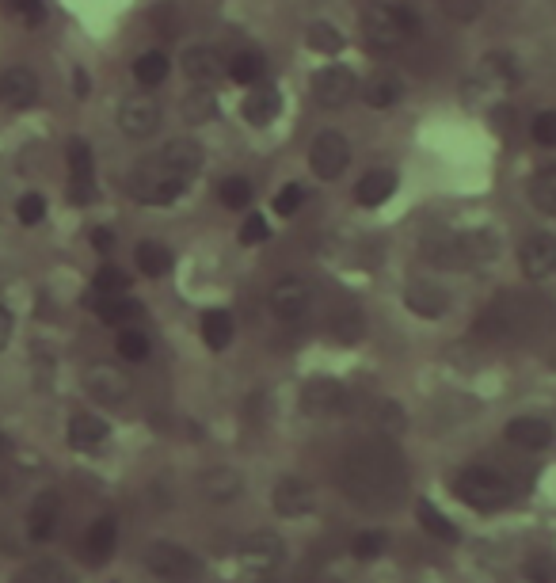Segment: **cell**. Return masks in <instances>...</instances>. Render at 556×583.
<instances>
[{"instance_id": "ab89813d", "label": "cell", "mask_w": 556, "mask_h": 583, "mask_svg": "<svg viewBox=\"0 0 556 583\" xmlns=\"http://www.w3.org/2000/svg\"><path fill=\"white\" fill-rule=\"evenodd\" d=\"M115 347H119V355L126 362H145L149 359V336L138 332V328H122L119 340H115Z\"/></svg>"}, {"instance_id": "4dcf8cb0", "label": "cell", "mask_w": 556, "mask_h": 583, "mask_svg": "<svg viewBox=\"0 0 556 583\" xmlns=\"http://www.w3.org/2000/svg\"><path fill=\"white\" fill-rule=\"evenodd\" d=\"M115 542H119V523L111 515H103L88 526V553L96 564H107V557L115 553Z\"/></svg>"}, {"instance_id": "7dc6e473", "label": "cell", "mask_w": 556, "mask_h": 583, "mask_svg": "<svg viewBox=\"0 0 556 583\" xmlns=\"http://www.w3.org/2000/svg\"><path fill=\"white\" fill-rule=\"evenodd\" d=\"M27 580L31 583H77L61 564H39V568H31L27 572Z\"/></svg>"}, {"instance_id": "d6a6232c", "label": "cell", "mask_w": 556, "mask_h": 583, "mask_svg": "<svg viewBox=\"0 0 556 583\" xmlns=\"http://www.w3.org/2000/svg\"><path fill=\"white\" fill-rule=\"evenodd\" d=\"M134 260H138L141 275H149V279H160V275L172 271V252L157 241H141L138 252H134Z\"/></svg>"}, {"instance_id": "3957f363", "label": "cell", "mask_w": 556, "mask_h": 583, "mask_svg": "<svg viewBox=\"0 0 556 583\" xmlns=\"http://www.w3.org/2000/svg\"><path fill=\"white\" fill-rule=\"evenodd\" d=\"M419 35V20L404 4H366L362 8V42L374 54H397L404 42Z\"/></svg>"}, {"instance_id": "bcb514c9", "label": "cell", "mask_w": 556, "mask_h": 583, "mask_svg": "<svg viewBox=\"0 0 556 583\" xmlns=\"http://www.w3.org/2000/svg\"><path fill=\"white\" fill-rule=\"evenodd\" d=\"M267 237H271V225H267V218L248 214V222L240 225V244H263Z\"/></svg>"}, {"instance_id": "ac0fdd59", "label": "cell", "mask_w": 556, "mask_h": 583, "mask_svg": "<svg viewBox=\"0 0 556 583\" xmlns=\"http://www.w3.org/2000/svg\"><path fill=\"white\" fill-rule=\"evenodd\" d=\"M58 519H61V496L54 488H46V492L35 496L31 511H27V534H31V542H50L54 530H58Z\"/></svg>"}, {"instance_id": "60d3db41", "label": "cell", "mask_w": 556, "mask_h": 583, "mask_svg": "<svg viewBox=\"0 0 556 583\" xmlns=\"http://www.w3.org/2000/svg\"><path fill=\"white\" fill-rule=\"evenodd\" d=\"M8 12L23 27H42L46 23V0H8Z\"/></svg>"}, {"instance_id": "cb8c5ba5", "label": "cell", "mask_w": 556, "mask_h": 583, "mask_svg": "<svg viewBox=\"0 0 556 583\" xmlns=\"http://www.w3.org/2000/svg\"><path fill=\"white\" fill-rule=\"evenodd\" d=\"M507 443L522 446V450H545V446L553 443V427L545 420H537V416H518V420L507 423Z\"/></svg>"}, {"instance_id": "2e32d148", "label": "cell", "mask_w": 556, "mask_h": 583, "mask_svg": "<svg viewBox=\"0 0 556 583\" xmlns=\"http://www.w3.org/2000/svg\"><path fill=\"white\" fill-rule=\"evenodd\" d=\"M271 507H275L282 519H301L313 511V484L301 481V477H282L271 488Z\"/></svg>"}, {"instance_id": "e0dca14e", "label": "cell", "mask_w": 556, "mask_h": 583, "mask_svg": "<svg viewBox=\"0 0 556 583\" xmlns=\"http://www.w3.org/2000/svg\"><path fill=\"white\" fill-rule=\"evenodd\" d=\"M39 100V77L31 73V69H23V65H12V69H4L0 73V103L4 107H35Z\"/></svg>"}, {"instance_id": "f907efd6", "label": "cell", "mask_w": 556, "mask_h": 583, "mask_svg": "<svg viewBox=\"0 0 556 583\" xmlns=\"http://www.w3.org/2000/svg\"><path fill=\"white\" fill-rule=\"evenodd\" d=\"M553 576H556L553 564H545V561H530V564H526V580H534V583H553Z\"/></svg>"}, {"instance_id": "44dd1931", "label": "cell", "mask_w": 556, "mask_h": 583, "mask_svg": "<svg viewBox=\"0 0 556 583\" xmlns=\"http://www.w3.org/2000/svg\"><path fill=\"white\" fill-rule=\"evenodd\" d=\"M240 488H244V481H240L237 469H229V465H210V469L199 473V492L210 503H233L240 496Z\"/></svg>"}, {"instance_id": "30bf717a", "label": "cell", "mask_w": 556, "mask_h": 583, "mask_svg": "<svg viewBox=\"0 0 556 583\" xmlns=\"http://www.w3.org/2000/svg\"><path fill=\"white\" fill-rule=\"evenodd\" d=\"M355 92H358V81L347 65H324L317 77H313V96H317V103L320 107H328V111L347 107V103L355 100Z\"/></svg>"}, {"instance_id": "f35d334b", "label": "cell", "mask_w": 556, "mask_h": 583, "mask_svg": "<svg viewBox=\"0 0 556 583\" xmlns=\"http://www.w3.org/2000/svg\"><path fill=\"white\" fill-rule=\"evenodd\" d=\"M385 549H389V538H385V530H362L355 542H351V553H355V561H378Z\"/></svg>"}, {"instance_id": "ee69618b", "label": "cell", "mask_w": 556, "mask_h": 583, "mask_svg": "<svg viewBox=\"0 0 556 583\" xmlns=\"http://www.w3.org/2000/svg\"><path fill=\"white\" fill-rule=\"evenodd\" d=\"M301 202H305V187L301 183H286L275 195V214L278 218H294L301 210Z\"/></svg>"}, {"instance_id": "e575fe53", "label": "cell", "mask_w": 556, "mask_h": 583, "mask_svg": "<svg viewBox=\"0 0 556 583\" xmlns=\"http://www.w3.org/2000/svg\"><path fill=\"white\" fill-rule=\"evenodd\" d=\"M130 290V275L115 267V263H103L100 271H96V279H92V290L88 294H100V298H115V294H126Z\"/></svg>"}, {"instance_id": "1f68e13d", "label": "cell", "mask_w": 556, "mask_h": 583, "mask_svg": "<svg viewBox=\"0 0 556 583\" xmlns=\"http://www.w3.org/2000/svg\"><path fill=\"white\" fill-rule=\"evenodd\" d=\"M183 119L191 122V126H206V122L218 119V96H214V88H195V92H187V100H183Z\"/></svg>"}, {"instance_id": "603a6c76", "label": "cell", "mask_w": 556, "mask_h": 583, "mask_svg": "<svg viewBox=\"0 0 556 583\" xmlns=\"http://www.w3.org/2000/svg\"><path fill=\"white\" fill-rule=\"evenodd\" d=\"M84 305H88V309H92V313H96L103 324H122V328H126L130 321H138L141 313H145V305L134 302L130 294H115V298L88 294V298H84Z\"/></svg>"}, {"instance_id": "7402d4cb", "label": "cell", "mask_w": 556, "mask_h": 583, "mask_svg": "<svg viewBox=\"0 0 556 583\" xmlns=\"http://www.w3.org/2000/svg\"><path fill=\"white\" fill-rule=\"evenodd\" d=\"M225 69H229V61L221 58L218 50H210V46H191V50L183 54V73H187V81L202 84V88H210Z\"/></svg>"}, {"instance_id": "277c9868", "label": "cell", "mask_w": 556, "mask_h": 583, "mask_svg": "<svg viewBox=\"0 0 556 583\" xmlns=\"http://www.w3.org/2000/svg\"><path fill=\"white\" fill-rule=\"evenodd\" d=\"M423 256L438 267H473V263L496 260V237L488 233H427Z\"/></svg>"}, {"instance_id": "ba28073f", "label": "cell", "mask_w": 556, "mask_h": 583, "mask_svg": "<svg viewBox=\"0 0 556 583\" xmlns=\"http://www.w3.org/2000/svg\"><path fill=\"white\" fill-rule=\"evenodd\" d=\"M271 313H275L278 321L286 324H298L305 313H309V302H313V290H309V282L298 279V275H282V279L271 286Z\"/></svg>"}, {"instance_id": "d6986e66", "label": "cell", "mask_w": 556, "mask_h": 583, "mask_svg": "<svg viewBox=\"0 0 556 583\" xmlns=\"http://www.w3.org/2000/svg\"><path fill=\"white\" fill-rule=\"evenodd\" d=\"M404 305L416 313V317H423V321H438L446 309H450V294L442 290V286H435V282H408V290H404Z\"/></svg>"}, {"instance_id": "8d00e7d4", "label": "cell", "mask_w": 556, "mask_h": 583, "mask_svg": "<svg viewBox=\"0 0 556 583\" xmlns=\"http://www.w3.org/2000/svg\"><path fill=\"white\" fill-rule=\"evenodd\" d=\"M419 523L427 526V534H431V538H438V542H446V545L457 542L454 523H450V519H446L438 507H431V503H419Z\"/></svg>"}, {"instance_id": "4fadbf2b", "label": "cell", "mask_w": 556, "mask_h": 583, "mask_svg": "<svg viewBox=\"0 0 556 583\" xmlns=\"http://www.w3.org/2000/svg\"><path fill=\"white\" fill-rule=\"evenodd\" d=\"M115 122L126 138H149L160 126V103L149 96H126L115 111Z\"/></svg>"}, {"instance_id": "7bdbcfd3", "label": "cell", "mask_w": 556, "mask_h": 583, "mask_svg": "<svg viewBox=\"0 0 556 583\" xmlns=\"http://www.w3.org/2000/svg\"><path fill=\"white\" fill-rule=\"evenodd\" d=\"M530 138H534L541 149H553L556 145V111H537L534 122H530Z\"/></svg>"}, {"instance_id": "f1b7e54d", "label": "cell", "mask_w": 556, "mask_h": 583, "mask_svg": "<svg viewBox=\"0 0 556 583\" xmlns=\"http://www.w3.org/2000/svg\"><path fill=\"white\" fill-rule=\"evenodd\" d=\"M233 332H237L233 313H225V309L202 313V343H206L210 351H225V347L233 343Z\"/></svg>"}, {"instance_id": "f5cc1de1", "label": "cell", "mask_w": 556, "mask_h": 583, "mask_svg": "<svg viewBox=\"0 0 556 583\" xmlns=\"http://www.w3.org/2000/svg\"><path fill=\"white\" fill-rule=\"evenodd\" d=\"M92 244H96L100 252H111V244H115V233H111V229H96V233H92Z\"/></svg>"}, {"instance_id": "f6af8a7d", "label": "cell", "mask_w": 556, "mask_h": 583, "mask_svg": "<svg viewBox=\"0 0 556 583\" xmlns=\"http://www.w3.org/2000/svg\"><path fill=\"white\" fill-rule=\"evenodd\" d=\"M149 23L157 27L160 35H168V39H172V35H179V27H183V16H179L176 4H157V8H153V16H149Z\"/></svg>"}, {"instance_id": "c3c4849f", "label": "cell", "mask_w": 556, "mask_h": 583, "mask_svg": "<svg viewBox=\"0 0 556 583\" xmlns=\"http://www.w3.org/2000/svg\"><path fill=\"white\" fill-rule=\"evenodd\" d=\"M332 332H336L339 340H358V336H362V321H358V313H336Z\"/></svg>"}, {"instance_id": "d590c367", "label": "cell", "mask_w": 556, "mask_h": 583, "mask_svg": "<svg viewBox=\"0 0 556 583\" xmlns=\"http://www.w3.org/2000/svg\"><path fill=\"white\" fill-rule=\"evenodd\" d=\"M305 42H309V50H317V54H339V50H343V35H339L332 23H309V27H305Z\"/></svg>"}, {"instance_id": "9c48e42d", "label": "cell", "mask_w": 556, "mask_h": 583, "mask_svg": "<svg viewBox=\"0 0 556 583\" xmlns=\"http://www.w3.org/2000/svg\"><path fill=\"white\" fill-rule=\"evenodd\" d=\"M282 561H286V542H282L278 534H271V530L248 534V538L240 542V564H244L248 572L267 576V572L282 568Z\"/></svg>"}, {"instance_id": "8992f818", "label": "cell", "mask_w": 556, "mask_h": 583, "mask_svg": "<svg viewBox=\"0 0 556 583\" xmlns=\"http://www.w3.org/2000/svg\"><path fill=\"white\" fill-rule=\"evenodd\" d=\"M145 568L164 583H195L202 561L176 542H149L145 545Z\"/></svg>"}, {"instance_id": "6da1fadb", "label": "cell", "mask_w": 556, "mask_h": 583, "mask_svg": "<svg viewBox=\"0 0 556 583\" xmlns=\"http://www.w3.org/2000/svg\"><path fill=\"white\" fill-rule=\"evenodd\" d=\"M202 172L199 141L176 138L160 149L157 157L141 161V168L130 176V195L145 206H172V202L195 183Z\"/></svg>"}, {"instance_id": "816d5d0a", "label": "cell", "mask_w": 556, "mask_h": 583, "mask_svg": "<svg viewBox=\"0 0 556 583\" xmlns=\"http://www.w3.org/2000/svg\"><path fill=\"white\" fill-rule=\"evenodd\" d=\"M12 328H16V317H12V309H8V305H0V351L8 347V340H12Z\"/></svg>"}, {"instance_id": "74e56055", "label": "cell", "mask_w": 556, "mask_h": 583, "mask_svg": "<svg viewBox=\"0 0 556 583\" xmlns=\"http://www.w3.org/2000/svg\"><path fill=\"white\" fill-rule=\"evenodd\" d=\"M218 199L229 210H248L252 206V183L244 180V176H229V180H221Z\"/></svg>"}, {"instance_id": "681fc988", "label": "cell", "mask_w": 556, "mask_h": 583, "mask_svg": "<svg viewBox=\"0 0 556 583\" xmlns=\"http://www.w3.org/2000/svg\"><path fill=\"white\" fill-rule=\"evenodd\" d=\"M442 8H446L454 20H473L480 12V0H442Z\"/></svg>"}, {"instance_id": "7c38bea8", "label": "cell", "mask_w": 556, "mask_h": 583, "mask_svg": "<svg viewBox=\"0 0 556 583\" xmlns=\"http://www.w3.org/2000/svg\"><path fill=\"white\" fill-rule=\"evenodd\" d=\"M518 267L530 282L553 279L556 275V233H534L518 248Z\"/></svg>"}, {"instance_id": "9a60e30c", "label": "cell", "mask_w": 556, "mask_h": 583, "mask_svg": "<svg viewBox=\"0 0 556 583\" xmlns=\"http://www.w3.org/2000/svg\"><path fill=\"white\" fill-rule=\"evenodd\" d=\"M347 404V389L336 378H309L301 389V412L305 416H336Z\"/></svg>"}, {"instance_id": "8fae6325", "label": "cell", "mask_w": 556, "mask_h": 583, "mask_svg": "<svg viewBox=\"0 0 556 583\" xmlns=\"http://www.w3.org/2000/svg\"><path fill=\"white\" fill-rule=\"evenodd\" d=\"M84 389H88V397L96 404H107V408H115L130 397V378L122 374L119 366H111V362H96V366H88V374H84Z\"/></svg>"}, {"instance_id": "5bb4252c", "label": "cell", "mask_w": 556, "mask_h": 583, "mask_svg": "<svg viewBox=\"0 0 556 583\" xmlns=\"http://www.w3.org/2000/svg\"><path fill=\"white\" fill-rule=\"evenodd\" d=\"M69 195L77 206L96 199V157L88 141H69Z\"/></svg>"}, {"instance_id": "d4e9b609", "label": "cell", "mask_w": 556, "mask_h": 583, "mask_svg": "<svg viewBox=\"0 0 556 583\" xmlns=\"http://www.w3.org/2000/svg\"><path fill=\"white\" fill-rule=\"evenodd\" d=\"M107 439H111V427L96 412H77L69 420V443L77 446V450H100Z\"/></svg>"}, {"instance_id": "f546056e", "label": "cell", "mask_w": 556, "mask_h": 583, "mask_svg": "<svg viewBox=\"0 0 556 583\" xmlns=\"http://www.w3.org/2000/svg\"><path fill=\"white\" fill-rule=\"evenodd\" d=\"M168 69H172V61H168V54L164 50H145V54H138L134 58V81L141 84V88H157V84L168 81Z\"/></svg>"}, {"instance_id": "4316f807", "label": "cell", "mask_w": 556, "mask_h": 583, "mask_svg": "<svg viewBox=\"0 0 556 583\" xmlns=\"http://www.w3.org/2000/svg\"><path fill=\"white\" fill-rule=\"evenodd\" d=\"M362 100L374 111H389V107H397L404 100V81H400L397 73H374L370 84L362 88Z\"/></svg>"}, {"instance_id": "83f0119b", "label": "cell", "mask_w": 556, "mask_h": 583, "mask_svg": "<svg viewBox=\"0 0 556 583\" xmlns=\"http://www.w3.org/2000/svg\"><path fill=\"white\" fill-rule=\"evenodd\" d=\"M229 77L237 84H248V88H256V84H263L267 81V58L259 54V50H240V54H233L229 58V69H225Z\"/></svg>"}, {"instance_id": "484cf974", "label": "cell", "mask_w": 556, "mask_h": 583, "mask_svg": "<svg viewBox=\"0 0 556 583\" xmlns=\"http://www.w3.org/2000/svg\"><path fill=\"white\" fill-rule=\"evenodd\" d=\"M393 191H397V172L393 168H370L355 187L358 206H381V202H389Z\"/></svg>"}, {"instance_id": "7a4b0ae2", "label": "cell", "mask_w": 556, "mask_h": 583, "mask_svg": "<svg viewBox=\"0 0 556 583\" xmlns=\"http://www.w3.org/2000/svg\"><path fill=\"white\" fill-rule=\"evenodd\" d=\"M343 488L355 503H389L404 488V462L389 439H370L343 458Z\"/></svg>"}, {"instance_id": "5b68a950", "label": "cell", "mask_w": 556, "mask_h": 583, "mask_svg": "<svg viewBox=\"0 0 556 583\" xmlns=\"http://www.w3.org/2000/svg\"><path fill=\"white\" fill-rule=\"evenodd\" d=\"M454 496L465 507H473L480 515L503 511L507 503L515 500V484L507 481L499 469H484V465H469L454 477Z\"/></svg>"}, {"instance_id": "836d02e7", "label": "cell", "mask_w": 556, "mask_h": 583, "mask_svg": "<svg viewBox=\"0 0 556 583\" xmlns=\"http://www.w3.org/2000/svg\"><path fill=\"white\" fill-rule=\"evenodd\" d=\"M530 202H534L541 214L556 218V164L541 168L534 180H530Z\"/></svg>"}, {"instance_id": "ffe728a7", "label": "cell", "mask_w": 556, "mask_h": 583, "mask_svg": "<svg viewBox=\"0 0 556 583\" xmlns=\"http://www.w3.org/2000/svg\"><path fill=\"white\" fill-rule=\"evenodd\" d=\"M278 111H282V96H278L275 84H256L252 92H248V100L240 103V115L248 126H271L278 119Z\"/></svg>"}, {"instance_id": "52a82bcc", "label": "cell", "mask_w": 556, "mask_h": 583, "mask_svg": "<svg viewBox=\"0 0 556 583\" xmlns=\"http://www.w3.org/2000/svg\"><path fill=\"white\" fill-rule=\"evenodd\" d=\"M347 164H351V141L343 138L339 130H320L317 138H313V145H309V168H313V176L332 183L347 172Z\"/></svg>"}, {"instance_id": "b9f144b4", "label": "cell", "mask_w": 556, "mask_h": 583, "mask_svg": "<svg viewBox=\"0 0 556 583\" xmlns=\"http://www.w3.org/2000/svg\"><path fill=\"white\" fill-rule=\"evenodd\" d=\"M16 218H20V225H39L42 218H46V199H42L39 191L20 195V202H16Z\"/></svg>"}]
</instances>
